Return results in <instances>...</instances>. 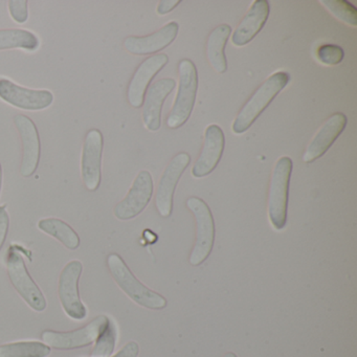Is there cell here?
Instances as JSON below:
<instances>
[{
	"mask_svg": "<svg viewBox=\"0 0 357 357\" xmlns=\"http://www.w3.org/2000/svg\"><path fill=\"white\" fill-rule=\"evenodd\" d=\"M321 5L338 20L349 26H357V10L344 0H321Z\"/></svg>",
	"mask_w": 357,
	"mask_h": 357,
	"instance_id": "obj_25",
	"label": "cell"
},
{
	"mask_svg": "<svg viewBox=\"0 0 357 357\" xmlns=\"http://www.w3.org/2000/svg\"><path fill=\"white\" fill-rule=\"evenodd\" d=\"M181 3L179 0H162L158 3V13L160 15H166L175 9Z\"/></svg>",
	"mask_w": 357,
	"mask_h": 357,
	"instance_id": "obj_30",
	"label": "cell"
},
{
	"mask_svg": "<svg viewBox=\"0 0 357 357\" xmlns=\"http://www.w3.org/2000/svg\"><path fill=\"white\" fill-rule=\"evenodd\" d=\"M190 162L191 158L189 154L181 152L171 160L160 177L156 190L155 206L160 216L164 218H168L172 214L175 189Z\"/></svg>",
	"mask_w": 357,
	"mask_h": 357,
	"instance_id": "obj_9",
	"label": "cell"
},
{
	"mask_svg": "<svg viewBox=\"0 0 357 357\" xmlns=\"http://www.w3.org/2000/svg\"><path fill=\"white\" fill-rule=\"evenodd\" d=\"M0 98L10 105L31 112L45 109L54 101L51 91L26 89L8 79H0Z\"/></svg>",
	"mask_w": 357,
	"mask_h": 357,
	"instance_id": "obj_12",
	"label": "cell"
},
{
	"mask_svg": "<svg viewBox=\"0 0 357 357\" xmlns=\"http://www.w3.org/2000/svg\"><path fill=\"white\" fill-rule=\"evenodd\" d=\"M39 40L36 35L26 30H0V51L22 49L35 51L38 49Z\"/></svg>",
	"mask_w": 357,
	"mask_h": 357,
	"instance_id": "obj_22",
	"label": "cell"
},
{
	"mask_svg": "<svg viewBox=\"0 0 357 357\" xmlns=\"http://www.w3.org/2000/svg\"><path fill=\"white\" fill-rule=\"evenodd\" d=\"M83 265L79 260L68 262L59 278V298L62 307L70 319L82 321L86 317L87 309L79 294V281Z\"/></svg>",
	"mask_w": 357,
	"mask_h": 357,
	"instance_id": "obj_8",
	"label": "cell"
},
{
	"mask_svg": "<svg viewBox=\"0 0 357 357\" xmlns=\"http://www.w3.org/2000/svg\"><path fill=\"white\" fill-rule=\"evenodd\" d=\"M51 348L45 342H16L0 346V357H47Z\"/></svg>",
	"mask_w": 357,
	"mask_h": 357,
	"instance_id": "obj_23",
	"label": "cell"
},
{
	"mask_svg": "<svg viewBox=\"0 0 357 357\" xmlns=\"http://www.w3.org/2000/svg\"><path fill=\"white\" fill-rule=\"evenodd\" d=\"M108 321L109 319L105 315H99L84 327L74 331L58 332L45 330L41 334V338L50 348L57 349V350L84 348L96 342L98 336L107 325Z\"/></svg>",
	"mask_w": 357,
	"mask_h": 357,
	"instance_id": "obj_7",
	"label": "cell"
},
{
	"mask_svg": "<svg viewBox=\"0 0 357 357\" xmlns=\"http://www.w3.org/2000/svg\"><path fill=\"white\" fill-rule=\"evenodd\" d=\"M269 10L267 0H257L252 3L231 37V43L235 47H244L261 32L268 20Z\"/></svg>",
	"mask_w": 357,
	"mask_h": 357,
	"instance_id": "obj_19",
	"label": "cell"
},
{
	"mask_svg": "<svg viewBox=\"0 0 357 357\" xmlns=\"http://www.w3.org/2000/svg\"><path fill=\"white\" fill-rule=\"evenodd\" d=\"M225 145V137L222 129L217 125H210L204 131L202 153L192 168V175L195 178H202L216 169L222 158Z\"/></svg>",
	"mask_w": 357,
	"mask_h": 357,
	"instance_id": "obj_15",
	"label": "cell"
},
{
	"mask_svg": "<svg viewBox=\"0 0 357 357\" xmlns=\"http://www.w3.org/2000/svg\"><path fill=\"white\" fill-rule=\"evenodd\" d=\"M168 62L169 58L166 54H158L147 58L145 61L139 64L131 78L128 91H127L129 104L133 108H139L143 106L150 82L168 64Z\"/></svg>",
	"mask_w": 357,
	"mask_h": 357,
	"instance_id": "obj_14",
	"label": "cell"
},
{
	"mask_svg": "<svg viewBox=\"0 0 357 357\" xmlns=\"http://www.w3.org/2000/svg\"><path fill=\"white\" fill-rule=\"evenodd\" d=\"M107 265L119 287L139 306L152 310H160L167 306L166 298L141 283L118 254L107 257Z\"/></svg>",
	"mask_w": 357,
	"mask_h": 357,
	"instance_id": "obj_2",
	"label": "cell"
},
{
	"mask_svg": "<svg viewBox=\"0 0 357 357\" xmlns=\"http://www.w3.org/2000/svg\"><path fill=\"white\" fill-rule=\"evenodd\" d=\"M289 81V74L278 72L263 82L236 116L233 123L234 133L242 135L246 132Z\"/></svg>",
	"mask_w": 357,
	"mask_h": 357,
	"instance_id": "obj_1",
	"label": "cell"
},
{
	"mask_svg": "<svg viewBox=\"0 0 357 357\" xmlns=\"http://www.w3.org/2000/svg\"><path fill=\"white\" fill-rule=\"evenodd\" d=\"M14 124L20 132L22 142L20 173L24 177H30L36 172L40 162L41 145L38 129L35 123L24 114L14 116Z\"/></svg>",
	"mask_w": 357,
	"mask_h": 357,
	"instance_id": "obj_13",
	"label": "cell"
},
{
	"mask_svg": "<svg viewBox=\"0 0 357 357\" xmlns=\"http://www.w3.org/2000/svg\"><path fill=\"white\" fill-rule=\"evenodd\" d=\"M10 14L18 24H24L28 20V1L26 0H11L9 1Z\"/></svg>",
	"mask_w": 357,
	"mask_h": 357,
	"instance_id": "obj_27",
	"label": "cell"
},
{
	"mask_svg": "<svg viewBox=\"0 0 357 357\" xmlns=\"http://www.w3.org/2000/svg\"><path fill=\"white\" fill-rule=\"evenodd\" d=\"M38 227L43 233L61 242L68 250H77L80 246V237L70 225L61 219L47 218L39 221Z\"/></svg>",
	"mask_w": 357,
	"mask_h": 357,
	"instance_id": "obj_21",
	"label": "cell"
},
{
	"mask_svg": "<svg viewBox=\"0 0 357 357\" xmlns=\"http://www.w3.org/2000/svg\"><path fill=\"white\" fill-rule=\"evenodd\" d=\"M344 50L338 45H321L317 50V58L321 63L325 66H337L344 59Z\"/></svg>",
	"mask_w": 357,
	"mask_h": 357,
	"instance_id": "obj_26",
	"label": "cell"
},
{
	"mask_svg": "<svg viewBox=\"0 0 357 357\" xmlns=\"http://www.w3.org/2000/svg\"><path fill=\"white\" fill-rule=\"evenodd\" d=\"M231 33V29L229 24H221L208 35L206 55L211 66L219 74H225L227 70L225 50Z\"/></svg>",
	"mask_w": 357,
	"mask_h": 357,
	"instance_id": "obj_20",
	"label": "cell"
},
{
	"mask_svg": "<svg viewBox=\"0 0 357 357\" xmlns=\"http://www.w3.org/2000/svg\"><path fill=\"white\" fill-rule=\"evenodd\" d=\"M223 357H237V355H236L234 352H227L225 353V356Z\"/></svg>",
	"mask_w": 357,
	"mask_h": 357,
	"instance_id": "obj_32",
	"label": "cell"
},
{
	"mask_svg": "<svg viewBox=\"0 0 357 357\" xmlns=\"http://www.w3.org/2000/svg\"><path fill=\"white\" fill-rule=\"evenodd\" d=\"M178 91L172 109L167 118L169 128L177 129L185 125L195 105L198 89V74L195 64L183 59L178 64Z\"/></svg>",
	"mask_w": 357,
	"mask_h": 357,
	"instance_id": "obj_3",
	"label": "cell"
},
{
	"mask_svg": "<svg viewBox=\"0 0 357 357\" xmlns=\"http://www.w3.org/2000/svg\"><path fill=\"white\" fill-rule=\"evenodd\" d=\"M103 135L98 129H91L85 135L83 143L81 174L85 187L89 191H97L101 183Z\"/></svg>",
	"mask_w": 357,
	"mask_h": 357,
	"instance_id": "obj_10",
	"label": "cell"
},
{
	"mask_svg": "<svg viewBox=\"0 0 357 357\" xmlns=\"http://www.w3.org/2000/svg\"><path fill=\"white\" fill-rule=\"evenodd\" d=\"M139 347L137 342H129L112 357H137L139 356Z\"/></svg>",
	"mask_w": 357,
	"mask_h": 357,
	"instance_id": "obj_29",
	"label": "cell"
},
{
	"mask_svg": "<svg viewBox=\"0 0 357 357\" xmlns=\"http://www.w3.org/2000/svg\"><path fill=\"white\" fill-rule=\"evenodd\" d=\"M347 126V116L342 112L332 114L323 126L317 131L312 141L305 150L303 160L306 164H311L319 160L330 149L334 142L342 135Z\"/></svg>",
	"mask_w": 357,
	"mask_h": 357,
	"instance_id": "obj_16",
	"label": "cell"
},
{
	"mask_svg": "<svg viewBox=\"0 0 357 357\" xmlns=\"http://www.w3.org/2000/svg\"><path fill=\"white\" fill-rule=\"evenodd\" d=\"M153 195V179L148 171H142L133 181L126 197L114 206V216L119 220H130L139 216Z\"/></svg>",
	"mask_w": 357,
	"mask_h": 357,
	"instance_id": "obj_11",
	"label": "cell"
},
{
	"mask_svg": "<svg viewBox=\"0 0 357 357\" xmlns=\"http://www.w3.org/2000/svg\"><path fill=\"white\" fill-rule=\"evenodd\" d=\"M177 22H171L160 30L148 36L127 37L124 41L125 49L133 55H151L162 51L171 45L178 34Z\"/></svg>",
	"mask_w": 357,
	"mask_h": 357,
	"instance_id": "obj_17",
	"label": "cell"
},
{
	"mask_svg": "<svg viewBox=\"0 0 357 357\" xmlns=\"http://www.w3.org/2000/svg\"><path fill=\"white\" fill-rule=\"evenodd\" d=\"M10 218L6 206H0V250L3 248L9 231Z\"/></svg>",
	"mask_w": 357,
	"mask_h": 357,
	"instance_id": "obj_28",
	"label": "cell"
},
{
	"mask_svg": "<svg viewBox=\"0 0 357 357\" xmlns=\"http://www.w3.org/2000/svg\"><path fill=\"white\" fill-rule=\"evenodd\" d=\"M116 328L112 319L108 321L103 331L96 340L91 357H110L114 353L116 344Z\"/></svg>",
	"mask_w": 357,
	"mask_h": 357,
	"instance_id": "obj_24",
	"label": "cell"
},
{
	"mask_svg": "<svg viewBox=\"0 0 357 357\" xmlns=\"http://www.w3.org/2000/svg\"><path fill=\"white\" fill-rule=\"evenodd\" d=\"M1 187H3V169L0 165V193H1Z\"/></svg>",
	"mask_w": 357,
	"mask_h": 357,
	"instance_id": "obj_31",
	"label": "cell"
},
{
	"mask_svg": "<svg viewBox=\"0 0 357 357\" xmlns=\"http://www.w3.org/2000/svg\"><path fill=\"white\" fill-rule=\"evenodd\" d=\"M292 160L288 156L279 158L271 174L268 193V217L277 231L285 227L287 221L288 192L292 173Z\"/></svg>",
	"mask_w": 357,
	"mask_h": 357,
	"instance_id": "obj_4",
	"label": "cell"
},
{
	"mask_svg": "<svg viewBox=\"0 0 357 357\" xmlns=\"http://www.w3.org/2000/svg\"><path fill=\"white\" fill-rule=\"evenodd\" d=\"M185 204L194 215L196 222V239L190 256V264L198 266L212 252L215 241L214 218L208 204L202 198L190 197Z\"/></svg>",
	"mask_w": 357,
	"mask_h": 357,
	"instance_id": "obj_5",
	"label": "cell"
},
{
	"mask_svg": "<svg viewBox=\"0 0 357 357\" xmlns=\"http://www.w3.org/2000/svg\"><path fill=\"white\" fill-rule=\"evenodd\" d=\"M7 271L10 281L16 291L33 310L43 312L47 308V300L43 291L29 273L24 258L14 248L9 250L7 257Z\"/></svg>",
	"mask_w": 357,
	"mask_h": 357,
	"instance_id": "obj_6",
	"label": "cell"
},
{
	"mask_svg": "<svg viewBox=\"0 0 357 357\" xmlns=\"http://www.w3.org/2000/svg\"><path fill=\"white\" fill-rule=\"evenodd\" d=\"M175 81L166 78L154 82L144 99L143 122L149 131H158L162 121V104L174 89Z\"/></svg>",
	"mask_w": 357,
	"mask_h": 357,
	"instance_id": "obj_18",
	"label": "cell"
}]
</instances>
